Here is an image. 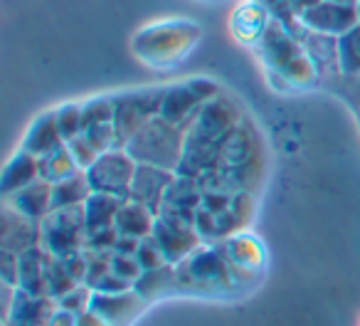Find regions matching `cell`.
I'll return each mask as SVG.
<instances>
[{"mask_svg": "<svg viewBox=\"0 0 360 326\" xmlns=\"http://www.w3.org/2000/svg\"><path fill=\"white\" fill-rule=\"evenodd\" d=\"M126 151L134 156L136 163L168 168L178 173L180 161L186 153V129L170 124L158 114L126 144Z\"/></svg>", "mask_w": 360, "mask_h": 326, "instance_id": "6da1fadb", "label": "cell"}, {"mask_svg": "<svg viewBox=\"0 0 360 326\" xmlns=\"http://www.w3.org/2000/svg\"><path fill=\"white\" fill-rule=\"evenodd\" d=\"M86 245L84 206L55 208L40 220V247L52 257H65Z\"/></svg>", "mask_w": 360, "mask_h": 326, "instance_id": "7a4b0ae2", "label": "cell"}, {"mask_svg": "<svg viewBox=\"0 0 360 326\" xmlns=\"http://www.w3.org/2000/svg\"><path fill=\"white\" fill-rule=\"evenodd\" d=\"M165 89H141L114 96V129L116 149H126L131 139L160 114Z\"/></svg>", "mask_w": 360, "mask_h": 326, "instance_id": "3957f363", "label": "cell"}, {"mask_svg": "<svg viewBox=\"0 0 360 326\" xmlns=\"http://www.w3.org/2000/svg\"><path fill=\"white\" fill-rule=\"evenodd\" d=\"M217 94V84L210 80H188L183 84H175L163 92V104H160V116L175 126H188L198 119L202 106L212 101Z\"/></svg>", "mask_w": 360, "mask_h": 326, "instance_id": "277c9868", "label": "cell"}, {"mask_svg": "<svg viewBox=\"0 0 360 326\" xmlns=\"http://www.w3.org/2000/svg\"><path fill=\"white\" fill-rule=\"evenodd\" d=\"M136 166H139V163H136L134 156L126 149H111V151H104V153L96 158L94 166L86 168L84 173L94 193L129 198Z\"/></svg>", "mask_w": 360, "mask_h": 326, "instance_id": "5b68a950", "label": "cell"}, {"mask_svg": "<svg viewBox=\"0 0 360 326\" xmlns=\"http://www.w3.org/2000/svg\"><path fill=\"white\" fill-rule=\"evenodd\" d=\"M150 237L158 242L160 252H163V257L168 260V265L186 262L193 252H198L200 240H202L195 222L186 220V218H178V215H168V213H158Z\"/></svg>", "mask_w": 360, "mask_h": 326, "instance_id": "8992f818", "label": "cell"}, {"mask_svg": "<svg viewBox=\"0 0 360 326\" xmlns=\"http://www.w3.org/2000/svg\"><path fill=\"white\" fill-rule=\"evenodd\" d=\"M175 178H178L175 171L139 163V166H136V173H134V183H131L129 198L136 203H141V206H146L148 211H153L155 215H158V213L163 211L165 196H168Z\"/></svg>", "mask_w": 360, "mask_h": 326, "instance_id": "52a82bcc", "label": "cell"}, {"mask_svg": "<svg viewBox=\"0 0 360 326\" xmlns=\"http://www.w3.org/2000/svg\"><path fill=\"white\" fill-rule=\"evenodd\" d=\"M296 20H299L309 32L326 35V37H340V35H345L350 27L358 25L355 8L328 3V0H321L319 6L306 11L304 15H299Z\"/></svg>", "mask_w": 360, "mask_h": 326, "instance_id": "ba28073f", "label": "cell"}, {"mask_svg": "<svg viewBox=\"0 0 360 326\" xmlns=\"http://www.w3.org/2000/svg\"><path fill=\"white\" fill-rule=\"evenodd\" d=\"M0 242H3V250L22 252L32 250V247H40V222L32 220V218L18 213L13 206L3 203V218H0Z\"/></svg>", "mask_w": 360, "mask_h": 326, "instance_id": "9c48e42d", "label": "cell"}, {"mask_svg": "<svg viewBox=\"0 0 360 326\" xmlns=\"http://www.w3.org/2000/svg\"><path fill=\"white\" fill-rule=\"evenodd\" d=\"M146 304L148 301L136 289H126L119 291V294H99V291H94V296H91V311L109 326H129Z\"/></svg>", "mask_w": 360, "mask_h": 326, "instance_id": "30bf717a", "label": "cell"}, {"mask_svg": "<svg viewBox=\"0 0 360 326\" xmlns=\"http://www.w3.org/2000/svg\"><path fill=\"white\" fill-rule=\"evenodd\" d=\"M57 311V301L50 296H30L15 289V299L3 319V326H50L52 314Z\"/></svg>", "mask_w": 360, "mask_h": 326, "instance_id": "8fae6325", "label": "cell"}, {"mask_svg": "<svg viewBox=\"0 0 360 326\" xmlns=\"http://www.w3.org/2000/svg\"><path fill=\"white\" fill-rule=\"evenodd\" d=\"M202 206V186L195 181V178H186L178 176L170 186L168 196H165L163 211L168 215H178L186 218V220L195 222V213L200 211Z\"/></svg>", "mask_w": 360, "mask_h": 326, "instance_id": "7c38bea8", "label": "cell"}, {"mask_svg": "<svg viewBox=\"0 0 360 326\" xmlns=\"http://www.w3.org/2000/svg\"><path fill=\"white\" fill-rule=\"evenodd\" d=\"M52 255L42 247L20 255V277H18V289L30 296H50L47 294V270H50Z\"/></svg>", "mask_w": 360, "mask_h": 326, "instance_id": "4fadbf2b", "label": "cell"}, {"mask_svg": "<svg viewBox=\"0 0 360 326\" xmlns=\"http://www.w3.org/2000/svg\"><path fill=\"white\" fill-rule=\"evenodd\" d=\"M8 206H13L18 213L32 218V220L40 222L45 215H50L52 211V183L45 181V178H37L30 186L20 188L18 193L6 198Z\"/></svg>", "mask_w": 360, "mask_h": 326, "instance_id": "5bb4252c", "label": "cell"}, {"mask_svg": "<svg viewBox=\"0 0 360 326\" xmlns=\"http://www.w3.org/2000/svg\"><path fill=\"white\" fill-rule=\"evenodd\" d=\"M65 144H67V141L62 139L60 129H57L55 111H47V114H40L30 124V129H27V134H25V139H22L20 149H25L27 153L42 158V156H47V153H52V151L62 149Z\"/></svg>", "mask_w": 360, "mask_h": 326, "instance_id": "9a60e30c", "label": "cell"}, {"mask_svg": "<svg viewBox=\"0 0 360 326\" xmlns=\"http://www.w3.org/2000/svg\"><path fill=\"white\" fill-rule=\"evenodd\" d=\"M40 178V161L37 156L27 153L25 149H20L3 168V178H0V191H3V198L13 196L20 188L30 186L32 181Z\"/></svg>", "mask_w": 360, "mask_h": 326, "instance_id": "2e32d148", "label": "cell"}, {"mask_svg": "<svg viewBox=\"0 0 360 326\" xmlns=\"http://www.w3.org/2000/svg\"><path fill=\"white\" fill-rule=\"evenodd\" d=\"M155 218L158 215H155L153 211H148V208L141 206V203L126 198V201L121 203L119 215H116V230H119V235L146 240V237H150V232H153Z\"/></svg>", "mask_w": 360, "mask_h": 326, "instance_id": "e0dca14e", "label": "cell"}, {"mask_svg": "<svg viewBox=\"0 0 360 326\" xmlns=\"http://www.w3.org/2000/svg\"><path fill=\"white\" fill-rule=\"evenodd\" d=\"M124 201H126V198L106 196V193H91L89 201L84 203L86 232L116 227V215H119L121 203H124Z\"/></svg>", "mask_w": 360, "mask_h": 326, "instance_id": "ac0fdd59", "label": "cell"}, {"mask_svg": "<svg viewBox=\"0 0 360 326\" xmlns=\"http://www.w3.org/2000/svg\"><path fill=\"white\" fill-rule=\"evenodd\" d=\"M91 193L94 191H91L84 171L75 173V176L65 178V181H60V183H52V211H55V208L84 206Z\"/></svg>", "mask_w": 360, "mask_h": 326, "instance_id": "d6986e66", "label": "cell"}, {"mask_svg": "<svg viewBox=\"0 0 360 326\" xmlns=\"http://www.w3.org/2000/svg\"><path fill=\"white\" fill-rule=\"evenodd\" d=\"M175 282H178V265H165V267H158V270H146L143 275L139 277V282L134 284V289L139 291L146 301H150V299H155V296L165 294Z\"/></svg>", "mask_w": 360, "mask_h": 326, "instance_id": "ffe728a7", "label": "cell"}, {"mask_svg": "<svg viewBox=\"0 0 360 326\" xmlns=\"http://www.w3.org/2000/svg\"><path fill=\"white\" fill-rule=\"evenodd\" d=\"M37 161H40V178H45V181H50V183H60V181H65V178L79 173V168H77V163H75V158H72L67 144L62 146V149L42 156V158H37Z\"/></svg>", "mask_w": 360, "mask_h": 326, "instance_id": "44dd1931", "label": "cell"}, {"mask_svg": "<svg viewBox=\"0 0 360 326\" xmlns=\"http://www.w3.org/2000/svg\"><path fill=\"white\" fill-rule=\"evenodd\" d=\"M338 70L343 75H360V25L338 37Z\"/></svg>", "mask_w": 360, "mask_h": 326, "instance_id": "7402d4cb", "label": "cell"}, {"mask_svg": "<svg viewBox=\"0 0 360 326\" xmlns=\"http://www.w3.org/2000/svg\"><path fill=\"white\" fill-rule=\"evenodd\" d=\"M77 287V282L72 280V275L67 272L62 257H52L50 260V270H47V294L50 299L60 301L67 291H72Z\"/></svg>", "mask_w": 360, "mask_h": 326, "instance_id": "603a6c76", "label": "cell"}, {"mask_svg": "<svg viewBox=\"0 0 360 326\" xmlns=\"http://www.w3.org/2000/svg\"><path fill=\"white\" fill-rule=\"evenodd\" d=\"M55 121L62 139H77L82 134V104H65L60 109H55Z\"/></svg>", "mask_w": 360, "mask_h": 326, "instance_id": "cb8c5ba5", "label": "cell"}, {"mask_svg": "<svg viewBox=\"0 0 360 326\" xmlns=\"http://www.w3.org/2000/svg\"><path fill=\"white\" fill-rule=\"evenodd\" d=\"M91 296H94V291H91L89 287L77 284L75 289L67 291V294L57 301V306H60L62 311H67V314L79 319V316H84L86 311H91Z\"/></svg>", "mask_w": 360, "mask_h": 326, "instance_id": "d4e9b609", "label": "cell"}, {"mask_svg": "<svg viewBox=\"0 0 360 326\" xmlns=\"http://www.w3.org/2000/svg\"><path fill=\"white\" fill-rule=\"evenodd\" d=\"M67 149H70L72 158H75V163H77V168H79V171H86V168H91L96 163V158L101 156V151L96 149L94 144H89V141H86L82 134L77 136V139L67 141Z\"/></svg>", "mask_w": 360, "mask_h": 326, "instance_id": "484cf974", "label": "cell"}, {"mask_svg": "<svg viewBox=\"0 0 360 326\" xmlns=\"http://www.w3.org/2000/svg\"><path fill=\"white\" fill-rule=\"evenodd\" d=\"M111 272H114L116 277H121L124 282H129V284H136L139 277L143 275V267L136 260V255L114 252V255H111Z\"/></svg>", "mask_w": 360, "mask_h": 326, "instance_id": "4316f807", "label": "cell"}, {"mask_svg": "<svg viewBox=\"0 0 360 326\" xmlns=\"http://www.w3.org/2000/svg\"><path fill=\"white\" fill-rule=\"evenodd\" d=\"M136 260L141 262L143 272L146 270H158V267L168 265V260L163 257V252H160L158 242H155L153 237H146V240H141L139 250H136Z\"/></svg>", "mask_w": 360, "mask_h": 326, "instance_id": "83f0119b", "label": "cell"}, {"mask_svg": "<svg viewBox=\"0 0 360 326\" xmlns=\"http://www.w3.org/2000/svg\"><path fill=\"white\" fill-rule=\"evenodd\" d=\"M0 275H3V284L15 287L18 289V277H20V255L3 250L0 252Z\"/></svg>", "mask_w": 360, "mask_h": 326, "instance_id": "f1b7e54d", "label": "cell"}, {"mask_svg": "<svg viewBox=\"0 0 360 326\" xmlns=\"http://www.w3.org/2000/svg\"><path fill=\"white\" fill-rule=\"evenodd\" d=\"M126 289H134V284H129V282H124L121 277H116L114 272L104 275L91 287V291H99V294H119V291H126Z\"/></svg>", "mask_w": 360, "mask_h": 326, "instance_id": "f546056e", "label": "cell"}, {"mask_svg": "<svg viewBox=\"0 0 360 326\" xmlns=\"http://www.w3.org/2000/svg\"><path fill=\"white\" fill-rule=\"evenodd\" d=\"M139 245H141V240H136V237L121 235V237H119V242H116V247H114V252H124V255H136Z\"/></svg>", "mask_w": 360, "mask_h": 326, "instance_id": "4dcf8cb0", "label": "cell"}, {"mask_svg": "<svg viewBox=\"0 0 360 326\" xmlns=\"http://www.w3.org/2000/svg\"><path fill=\"white\" fill-rule=\"evenodd\" d=\"M321 0H286V6L294 11V15L299 18V15H304L306 11H311V8H316L319 6Z\"/></svg>", "mask_w": 360, "mask_h": 326, "instance_id": "1f68e13d", "label": "cell"}, {"mask_svg": "<svg viewBox=\"0 0 360 326\" xmlns=\"http://www.w3.org/2000/svg\"><path fill=\"white\" fill-rule=\"evenodd\" d=\"M77 326H109V324H106V321H101L94 311H86L84 316H79V319H77Z\"/></svg>", "mask_w": 360, "mask_h": 326, "instance_id": "d6a6232c", "label": "cell"}, {"mask_svg": "<svg viewBox=\"0 0 360 326\" xmlns=\"http://www.w3.org/2000/svg\"><path fill=\"white\" fill-rule=\"evenodd\" d=\"M328 3H338V6H348V8H355L358 0H328Z\"/></svg>", "mask_w": 360, "mask_h": 326, "instance_id": "836d02e7", "label": "cell"}, {"mask_svg": "<svg viewBox=\"0 0 360 326\" xmlns=\"http://www.w3.org/2000/svg\"><path fill=\"white\" fill-rule=\"evenodd\" d=\"M355 15H358V25H360V0L355 3Z\"/></svg>", "mask_w": 360, "mask_h": 326, "instance_id": "e575fe53", "label": "cell"}]
</instances>
